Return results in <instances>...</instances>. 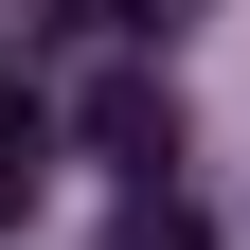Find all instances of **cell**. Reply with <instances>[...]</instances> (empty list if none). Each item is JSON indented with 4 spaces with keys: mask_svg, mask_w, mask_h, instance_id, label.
<instances>
[{
    "mask_svg": "<svg viewBox=\"0 0 250 250\" xmlns=\"http://www.w3.org/2000/svg\"><path fill=\"white\" fill-rule=\"evenodd\" d=\"M18 197H36V179H18V161H0V232H18Z\"/></svg>",
    "mask_w": 250,
    "mask_h": 250,
    "instance_id": "5b68a950",
    "label": "cell"
},
{
    "mask_svg": "<svg viewBox=\"0 0 250 250\" xmlns=\"http://www.w3.org/2000/svg\"><path fill=\"white\" fill-rule=\"evenodd\" d=\"M0 161L36 179V89H18V72H0Z\"/></svg>",
    "mask_w": 250,
    "mask_h": 250,
    "instance_id": "3957f363",
    "label": "cell"
},
{
    "mask_svg": "<svg viewBox=\"0 0 250 250\" xmlns=\"http://www.w3.org/2000/svg\"><path fill=\"white\" fill-rule=\"evenodd\" d=\"M72 143H89V161H125V197L179 179V107H161V72H107V89L72 107Z\"/></svg>",
    "mask_w": 250,
    "mask_h": 250,
    "instance_id": "6da1fadb",
    "label": "cell"
},
{
    "mask_svg": "<svg viewBox=\"0 0 250 250\" xmlns=\"http://www.w3.org/2000/svg\"><path fill=\"white\" fill-rule=\"evenodd\" d=\"M179 18H197V0H125V36H179Z\"/></svg>",
    "mask_w": 250,
    "mask_h": 250,
    "instance_id": "277c9868",
    "label": "cell"
},
{
    "mask_svg": "<svg viewBox=\"0 0 250 250\" xmlns=\"http://www.w3.org/2000/svg\"><path fill=\"white\" fill-rule=\"evenodd\" d=\"M107 250H214V214H197V197H179V179H143V197H125V214H107Z\"/></svg>",
    "mask_w": 250,
    "mask_h": 250,
    "instance_id": "7a4b0ae2",
    "label": "cell"
}]
</instances>
